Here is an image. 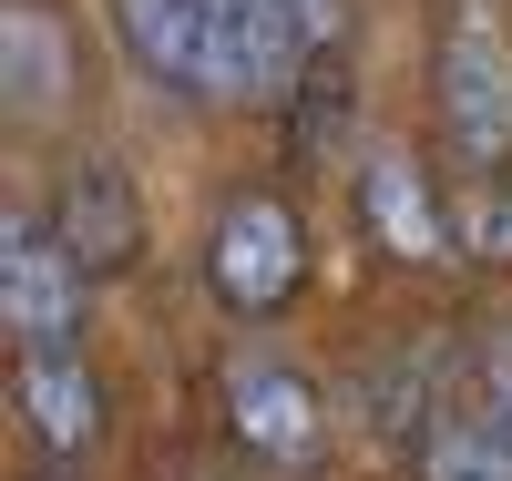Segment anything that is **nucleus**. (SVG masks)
Returning a JSON list of instances; mask_svg holds the SVG:
<instances>
[{
  "label": "nucleus",
  "instance_id": "obj_1",
  "mask_svg": "<svg viewBox=\"0 0 512 481\" xmlns=\"http://www.w3.org/2000/svg\"><path fill=\"white\" fill-rule=\"evenodd\" d=\"M113 41L175 103H277L318 52L349 41V0H113Z\"/></svg>",
  "mask_w": 512,
  "mask_h": 481
},
{
  "label": "nucleus",
  "instance_id": "obj_2",
  "mask_svg": "<svg viewBox=\"0 0 512 481\" xmlns=\"http://www.w3.org/2000/svg\"><path fill=\"white\" fill-rule=\"evenodd\" d=\"M431 123H441L451 174H512V21H502V0H441Z\"/></svg>",
  "mask_w": 512,
  "mask_h": 481
},
{
  "label": "nucleus",
  "instance_id": "obj_3",
  "mask_svg": "<svg viewBox=\"0 0 512 481\" xmlns=\"http://www.w3.org/2000/svg\"><path fill=\"white\" fill-rule=\"evenodd\" d=\"M297 287H308V215L277 185H236L205 226V297L256 328V318L297 308Z\"/></svg>",
  "mask_w": 512,
  "mask_h": 481
},
{
  "label": "nucleus",
  "instance_id": "obj_4",
  "mask_svg": "<svg viewBox=\"0 0 512 481\" xmlns=\"http://www.w3.org/2000/svg\"><path fill=\"white\" fill-rule=\"evenodd\" d=\"M216 400H226V441L256 471L318 481V461H328V389L297 359H277V348H236L226 379H216Z\"/></svg>",
  "mask_w": 512,
  "mask_h": 481
},
{
  "label": "nucleus",
  "instance_id": "obj_5",
  "mask_svg": "<svg viewBox=\"0 0 512 481\" xmlns=\"http://www.w3.org/2000/svg\"><path fill=\"white\" fill-rule=\"evenodd\" d=\"M93 287L103 277L72 256V236L41 205L11 195V215H0V328H11V359H21V348H82Z\"/></svg>",
  "mask_w": 512,
  "mask_h": 481
},
{
  "label": "nucleus",
  "instance_id": "obj_6",
  "mask_svg": "<svg viewBox=\"0 0 512 481\" xmlns=\"http://www.w3.org/2000/svg\"><path fill=\"white\" fill-rule=\"evenodd\" d=\"M52 226L93 277H134L144 267V195L123 154H62L52 164Z\"/></svg>",
  "mask_w": 512,
  "mask_h": 481
},
{
  "label": "nucleus",
  "instance_id": "obj_7",
  "mask_svg": "<svg viewBox=\"0 0 512 481\" xmlns=\"http://www.w3.org/2000/svg\"><path fill=\"white\" fill-rule=\"evenodd\" d=\"M359 226L379 236L390 267H420V277L451 267V205H441L431 174H420V154L390 144V134L359 144Z\"/></svg>",
  "mask_w": 512,
  "mask_h": 481
},
{
  "label": "nucleus",
  "instance_id": "obj_8",
  "mask_svg": "<svg viewBox=\"0 0 512 481\" xmlns=\"http://www.w3.org/2000/svg\"><path fill=\"white\" fill-rule=\"evenodd\" d=\"M11 420L52 471L103 451V379L82 369V348H21L11 359Z\"/></svg>",
  "mask_w": 512,
  "mask_h": 481
},
{
  "label": "nucleus",
  "instance_id": "obj_9",
  "mask_svg": "<svg viewBox=\"0 0 512 481\" xmlns=\"http://www.w3.org/2000/svg\"><path fill=\"white\" fill-rule=\"evenodd\" d=\"M0 103L11 123H62L82 103V41L62 0H0Z\"/></svg>",
  "mask_w": 512,
  "mask_h": 481
},
{
  "label": "nucleus",
  "instance_id": "obj_10",
  "mask_svg": "<svg viewBox=\"0 0 512 481\" xmlns=\"http://www.w3.org/2000/svg\"><path fill=\"white\" fill-rule=\"evenodd\" d=\"M441 410H451V348H441V338H400V348H379V369L359 379V420H369V441L420 451V430H431Z\"/></svg>",
  "mask_w": 512,
  "mask_h": 481
},
{
  "label": "nucleus",
  "instance_id": "obj_11",
  "mask_svg": "<svg viewBox=\"0 0 512 481\" xmlns=\"http://www.w3.org/2000/svg\"><path fill=\"white\" fill-rule=\"evenodd\" d=\"M277 103H287V164H297V174H318L338 144H349V123H359V41L318 52Z\"/></svg>",
  "mask_w": 512,
  "mask_h": 481
},
{
  "label": "nucleus",
  "instance_id": "obj_12",
  "mask_svg": "<svg viewBox=\"0 0 512 481\" xmlns=\"http://www.w3.org/2000/svg\"><path fill=\"white\" fill-rule=\"evenodd\" d=\"M410 481H512V430L482 420L472 400H451L410 451Z\"/></svg>",
  "mask_w": 512,
  "mask_h": 481
},
{
  "label": "nucleus",
  "instance_id": "obj_13",
  "mask_svg": "<svg viewBox=\"0 0 512 481\" xmlns=\"http://www.w3.org/2000/svg\"><path fill=\"white\" fill-rule=\"evenodd\" d=\"M451 256H461V267H512V174H461V195H451Z\"/></svg>",
  "mask_w": 512,
  "mask_h": 481
},
{
  "label": "nucleus",
  "instance_id": "obj_14",
  "mask_svg": "<svg viewBox=\"0 0 512 481\" xmlns=\"http://www.w3.org/2000/svg\"><path fill=\"white\" fill-rule=\"evenodd\" d=\"M472 410L512 430V338H492V348H482V359H472Z\"/></svg>",
  "mask_w": 512,
  "mask_h": 481
},
{
  "label": "nucleus",
  "instance_id": "obj_15",
  "mask_svg": "<svg viewBox=\"0 0 512 481\" xmlns=\"http://www.w3.org/2000/svg\"><path fill=\"white\" fill-rule=\"evenodd\" d=\"M195 481H205V471H195Z\"/></svg>",
  "mask_w": 512,
  "mask_h": 481
}]
</instances>
